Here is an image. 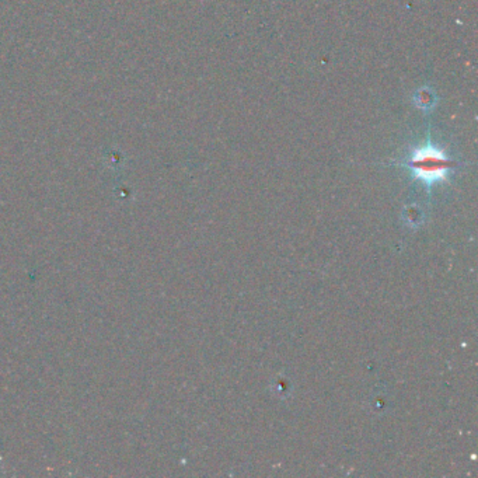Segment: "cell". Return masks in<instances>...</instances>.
I'll return each mask as SVG.
<instances>
[{
  "label": "cell",
  "mask_w": 478,
  "mask_h": 478,
  "mask_svg": "<svg viewBox=\"0 0 478 478\" xmlns=\"http://www.w3.org/2000/svg\"><path fill=\"white\" fill-rule=\"evenodd\" d=\"M453 166L445 152L431 144L414 149L405 163L409 172L426 185L445 181Z\"/></svg>",
  "instance_id": "obj_1"
}]
</instances>
